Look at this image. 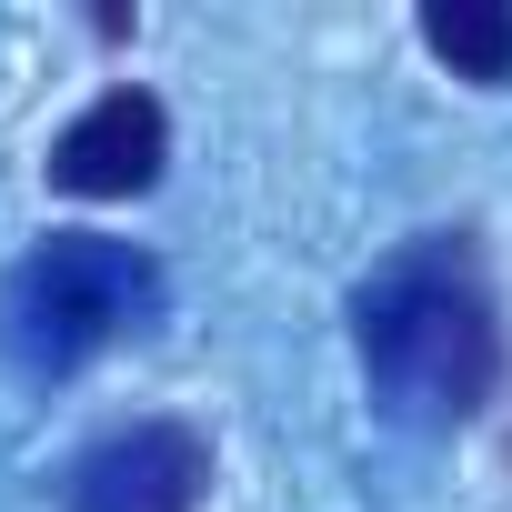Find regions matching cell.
I'll return each mask as SVG.
<instances>
[{"label": "cell", "mask_w": 512, "mask_h": 512, "mask_svg": "<svg viewBox=\"0 0 512 512\" xmlns=\"http://www.w3.org/2000/svg\"><path fill=\"white\" fill-rule=\"evenodd\" d=\"M352 362L372 412L402 432H462L492 412L512 342L472 231H412L352 282Z\"/></svg>", "instance_id": "6da1fadb"}, {"label": "cell", "mask_w": 512, "mask_h": 512, "mask_svg": "<svg viewBox=\"0 0 512 512\" xmlns=\"http://www.w3.org/2000/svg\"><path fill=\"white\" fill-rule=\"evenodd\" d=\"M151 312H161V262L141 241L51 231L41 251H21V272L0 282V362L21 382H71L121 332H151Z\"/></svg>", "instance_id": "7a4b0ae2"}, {"label": "cell", "mask_w": 512, "mask_h": 512, "mask_svg": "<svg viewBox=\"0 0 512 512\" xmlns=\"http://www.w3.org/2000/svg\"><path fill=\"white\" fill-rule=\"evenodd\" d=\"M201 502H211V442L171 412L111 422L61 472V512H201Z\"/></svg>", "instance_id": "3957f363"}, {"label": "cell", "mask_w": 512, "mask_h": 512, "mask_svg": "<svg viewBox=\"0 0 512 512\" xmlns=\"http://www.w3.org/2000/svg\"><path fill=\"white\" fill-rule=\"evenodd\" d=\"M161 161H171V111L151 101V91H131V81H111L81 121H61V141H51V191H71V201H141L151 181H161Z\"/></svg>", "instance_id": "277c9868"}, {"label": "cell", "mask_w": 512, "mask_h": 512, "mask_svg": "<svg viewBox=\"0 0 512 512\" xmlns=\"http://www.w3.org/2000/svg\"><path fill=\"white\" fill-rule=\"evenodd\" d=\"M422 41H432V61H452L462 81L502 91V81H512V0H432V11H422Z\"/></svg>", "instance_id": "5b68a950"}]
</instances>
